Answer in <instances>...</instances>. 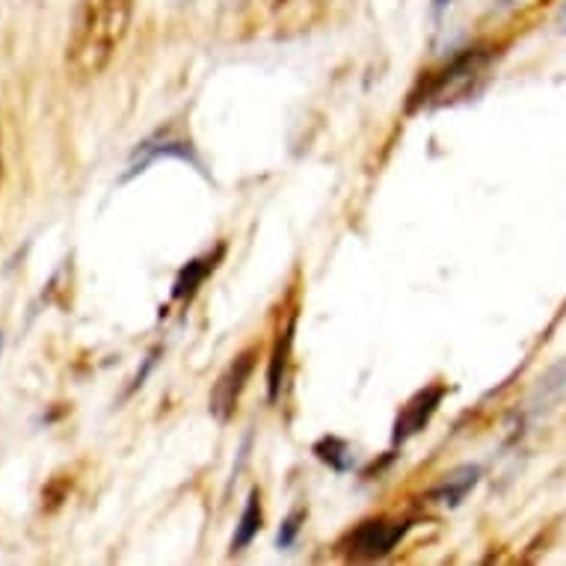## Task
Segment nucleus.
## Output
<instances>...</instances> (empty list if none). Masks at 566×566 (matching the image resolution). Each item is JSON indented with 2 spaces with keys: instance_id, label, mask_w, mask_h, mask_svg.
I'll return each mask as SVG.
<instances>
[{
  "instance_id": "18",
  "label": "nucleus",
  "mask_w": 566,
  "mask_h": 566,
  "mask_svg": "<svg viewBox=\"0 0 566 566\" xmlns=\"http://www.w3.org/2000/svg\"><path fill=\"white\" fill-rule=\"evenodd\" d=\"M0 347H3V338H0Z\"/></svg>"
},
{
  "instance_id": "12",
  "label": "nucleus",
  "mask_w": 566,
  "mask_h": 566,
  "mask_svg": "<svg viewBox=\"0 0 566 566\" xmlns=\"http://www.w3.org/2000/svg\"><path fill=\"white\" fill-rule=\"evenodd\" d=\"M72 486H75V474H54V478L48 481L45 490H42V507H45V511H56V507L69 499Z\"/></svg>"
},
{
  "instance_id": "17",
  "label": "nucleus",
  "mask_w": 566,
  "mask_h": 566,
  "mask_svg": "<svg viewBox=\"0 0 566 566\" xmlns=\"http://www.w3.org/2000/svg\"><path fill=\"white\" fill-rule=\"evenodd\" d=\"M564 30H566V12H564Z\"/></svg>"
},
{
  "instance_id": "3",
  "label": "nucleus",
  "mask_w": 566,
  "mask_h": 566,
  "mask_svg": "<svg viewBox=\"0 0 566 566\" xmlns=\"http://www.w3.org/2000/svg\"><path fill=\"white\" fill-rule=\"evenodd\" d=\"M407 531L409 522L365 520L359 522L356 528L344 534L338 548H342L347 557H353V560H377V557L389 555L391 548L407 537Z\"/></svg>"
},
{
  "instance_id": "6",
  "label": "nucleus",
  "mask_w": 566,
  "mask_h": 566,
  "mask_svg": "<svg viewBox=\"0 0 566 566\" xmlns=\"http://www.w3.org/2000/svg\"><path fill=\"white\" fill-rule=\"evenodd\" d=\"M446 391L448 389L442 386V382L416 391V395L400 407L398 418H395V433H391V442L400 446V442H407V439H412L416 433H421V430L428 428L430 418L437 416L439 403H442V398H446Z\"/></svg>"
},
{
  "instance_id": "5",
  "label": "nucleus",
  "mask_w": 566,
  "mask_h": 566,
  "mask_svg": "<svg viewBox=\"0 0 566 566\" xmlns=\"http://www.w3.org/2000/svg\"><path fill=\"white\" fill-rule=\"evenodd\" d=\"M158 158H181V160H190L193 167H199V160L193 155V146L187 143L185 137H178L172 128H160L155 130L149 139H143L134 155H130V164H128V172L122 176V181H128V178L139 176V172H146V167H151Z\"/></svg>"
},
{
  "instance_id": "4",
  "label": "nucleus",
  "mask_w": 566,
  "mask_h": 566,
  "mask_svg": "<svg viewBox=\"0 0 566 566\" xmlns=\"http://www.w3.org/2000/svg\"><path fill=\"white\" fill-rule=\"evenodd\" d=\"M255 365H259V347H247L234 356L229 368L220 374V380L214 382V391H211V416L217 421H229L238 409V400H241L247 382L252 380L255 374Z\"/></svg>"
},
{
  "instance_id": "14",
  "label": "nucleus",
  "mask_w": 566,
  "mask_h": 566,
  "mask_svg": "<svg viewBox=\"0 0 566 566\" xmlns=\"http://www.w3.org/2000/svg\"><path fill=\"white\" fill-rule=\"evenodd\" d=\"M448 3H451V0H433V12H437V15H439V12L446 10Z\"/></svg>"
},
{
  "instance_id": "8",
  "label": "nucleus",
  "mask_w": 566,
  "mask_h": 566,
  "mask_svg": "<svg viewBox=\"0 0 566 566\" xmlns=\"http://www.w3.org/2000/svg\"><path fill=\"white\" fill-rule=\"evenodd\" d=\"M291 344H294V315H291L289 324L282 326V329L276 333L273 353H270V368H268V398L270 400H276L279 391H282V380H285V371H289Z\"/></svg>"
},
{
  "instance_id": "1",
  "label": "nucleus",
  "mask_w": 566,
  "mask_h": 566,
  "mask_svg": "<svg viewBox=\"0 0 566 566\" xmlns=\"http://www.w3.org/2000/svg\"><path fill=\"white\" fill-rule=\"evenodd\" d=\"M134 0H77L69 45H65V69L75 81H93L113 63L130 30Z\"/></svg>"
},
{
  "instance_id": "16",
  "label": "nucleus",
  "mask_w": 566,
  "mask_h": 566,
  "mask_svg": "<svg viewBox=\"0 0 566 566\" xmlns=\"http://www.w3.org/2000/svg\"><path fill=\"white\" fill-rule=\"evenodd\" d=\"M0 178H3V151H0Z\"/></svg>"
},
{
  "instance_id": "2",
  "label": "nucleus",
  "mask_w": 566,
  "mask_h": 566,
  "mask_svg": "<svg viewBox=\"0 0 566 566\" xmlns=\"http://www.w3.org/2000/svg\"><path fill=\"white\" fill-rule=\"evenodd\" d=\"M490 51L486 48H465L463 54H457L448 69H442L433 81H430L428 93L421 102L424 104H448L465 95L472 84L483 75V69L490 65Z\"/></svg>"
},
{
  "instance_id": "9",
  "label": "nucleus",
  "mask_w": 566,
  "mask_h": 566,
  "mask_svg": "<svg viewBox=\"0 0 566 566\" xmlns=\"http://www.w3.org/2000/svg\"><path fill=\"white\" fill-rule=\"evenodd\" d=\"M220 259H223V247H217L214 252H208V255H202V259H193L190 264H187V268H181V273H178V279H176V285H172V297L176 300L193 297L205 279L214 273L217 261Z\"/></svg>"
},
{
  "instance_id": "10",
  "label": "nucleus",
  "mask_w": 566,
  "mask_h": 566,
  "mask_svg": "<svg viewBox=\"0 0 566 566\" xmlns=\"http://www.w3.org/2000/svg\"><path fill=\"white\" fill-rule=\"evenodd\" d=\"M261 522H264V511H261V492L252 490L250 499H247V507H243L241 520H238V528H234L232 537V552H243L250 546L252 539L259 537Z\"/></svg>"
},
{
  "instance_id": "15",
  "label": "nucleus",
  "mask_w": 566,
  "mask_h": 566,
  "mask_svg": "<svg viewBox=\"0 0 566 566\" xmlns=\"http://www.w3.org/2000/svg\"><path fill=\"white\" fill-rule=\"evenodd\" d=\"M273 3H276V7H289L291 0H273Z\"/></svg>"
},
{
  "instance_id": "7",
  "label": "nucleus",
  "mask_w": 566,
  "mask_h": 566,
  "mask_svg": "<svg viewBox=\"0 0 566 566\" xmlns=\"http://www.w3.org/2000/svg\"><path fill=\"white\" fill-rule=\"evenodd\" d=\"M478 481H481V469L478 465H460V469L442 478L437 490L430 492V499L442 504V507H457L478 486Z\"/></svg>"
},
{
  "instance_id": "13",
  "label": "nucleus",
  "mask_w": 566,
  "mask_h": 566,
  "mask_svg": "<svg viewBox=\"0 0 566 566\" xmlns=\"http://www.w3.org/2000/svg\"><path fill=\"white\" fill-rule=\"evenodd\" d=\"M306 522V511H291L289 513V520L282 522V528H279V548H291L294 546V539H297L300 534V525Z\"/></svg>"
},
{
  "instance_id": "11",
  "label": "nucleus",
  "mask_w": 566,
  "mask_h": 566,
  "mask_svg": "<svg viewBox=\"0 0 566 566\" xmlns=\"http://www.w3.org/2000/svg\"><path fill=\"white\" fill-rule=\"evenodd\" d=\"M315 454L324 460V463H329L335 469V472H347L353 465V457H350V448L344 446L342 439L335 437H326L321 439L315 446Z\"/></svg>"
}]
</instances>
